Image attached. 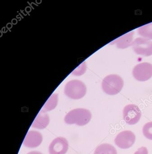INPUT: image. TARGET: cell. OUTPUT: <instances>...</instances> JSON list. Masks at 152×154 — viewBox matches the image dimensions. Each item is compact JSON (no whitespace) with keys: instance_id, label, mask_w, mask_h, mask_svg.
<instances>
[{"instance_id":"cell-1","label":"cell","mask_w":152,"mask_h":154,"mask_svg":"<svg viewBox=\"0 0 152 154\" xmlns=\"http://www.w3.org/2000/svg\"><path fill=\"white\" fill-rule=\"evenodd\" d=\"M92 118L90 112L87 109H76L69 112L64 118L66 124H76L79 126H83L88 124Z\"/></svg>"},{"instance_id":"cell-2","label":"cell","mask_w":152,"mask_h":154,"mask_svg":"<svg viewBox=\"0 0 152 154\" xmlns=\"http://www.w3.org/2000/svg\"><path fill=\"white\" fill-rule=\"evenodd\" d=\"M123 85V79L117 75H109L106 76L102 82V90L108 95L117 94L122 90Z\"/></svg>"},{"instance_id":"cell-3","label":"cell","mask_w":152,"mask_h":154,"mask_svg":"<svg viewBox=\"0 0 152 154\" xmlns=\"http://www.w3.org/2000/svg\"><path fill=\"white\" fill-rule=\"evenodd\" d=\"M86 88L83 83L77 80L70 81L65 88V94L69 98L78 100L86 94Z\"/></svg>"},{"instance_id":"cell-4","label":"cell","mask_w":152,"mask_h":154,"mask_svg":"<svg viewBox=\"0 0 152 154\" xmlns=\"http://www.w3.org/2000/svg\"><path fill=\"white\" fill-rule=\"evenodd\" d=\"M132 46L137 54L146 57L152 55V41L149 39L138 38L133 41Z\"/></svg>"},{"instance_id":"cell-5","label":"cell","mask_w":152,"mask_h":154,"mask_svg":"<svg viewBox=\"0 0 152 154\" xmlns=\"http://www.w3.org/2000/svg\"><path fill=\"white\" fill-rule=\"evenodd\" d=\"M133 75L139 82L147 81L152 77V64L148 63L138 64L133 69Z\"/></svg>"},{"instance_id":"cell-6","label":"cell","mask_w":152,"mask_h":154,"mask_svg":"<svg viewBox=\"0 0 152 154\" xmlns=\"http://www.w3.org/2000/svg\"><path fill=\"white\" fill-rule=\"evenodd\" d=\"M123 118L129 125L136 124L141 117V112L138 106L135 104H128L124 107L123 111Z\"/></svg>"},{"instance_id":"cell-7","label":"cell","mask_w":152,"mask_h":154,"mask_svg":"<svg viewBox=\"0 0 152 154\" xmlns=\"http://www.w3.org/2000/svg\"><path fill=\"white\" fill-rule=\"evenodd\" d=\"M135 136L130 131L126 130L120 132L115 139V143L121 149H128L133 146L135 141Z\"/></svg>"},{"instance_id":"cell-8","label":"cell","mask_w":152,"mask_h":154,"mask_svg":"<svg viewBox=\"0 0 152 154\" xmlns=\"http://www.w3.org/2000/svg\"><path fill=\"white\" fill-rule=\"evenodd\" d=\"M69 143L65 138L58 137L54 139L49 146V154H65Z\"/></svg>"},{"instance_id":"cell-9","label":"cell","mask_w":152,"mask_h":154,"mask_svg":"<svg viewBox=\"0 0 152 154\" xmlns=\"http://www.w3.org/2000/svg\"><path fill=\"white\" fill-rule=\"evenodd\" d=\"M42 141L43 136L40 132L36 131H29L24 139L23 144L27 147L33 148L38 146Z\"/></svg>"},{"instance_id":"cell-10","label":"cell","mask_w":152,"mask_h":154,"mask_svg":"<svg viewBox=\"0 0 152 154\" xmlns=\"http://www.w3.org/2000/svg\"><path fill=\"white\" fill-rule=\"evenodd\" d=\"M134 34V31L129 32L117 38L111 44H115L118 48L124 49L127 48L132 45Z\"/></svg>"},{"instance_id":"cell-11","label":"cell","mask_w":152,"mask_h":154,"mask_svg":"<svg viewBox=\"0 0 152 154\" xmlns=\"http://www.w3.org/2000/svg\"><path fill=\"white\" fill-rule=\"evenodd\" d=\"M49 116L46 112H40L32 124V127L38 129L45 128L49 124Z\"/></svg>"},{"instance_id":"cell-12","label":"cell","mask_w":152,"mask_h":154,"mask_svg":"<svg viewBox=\"0 0 152 154\" xmlns=\"http://www.w3.org/2000/svg\"><path fill=\"white\" fill-rule=\"evenodd\" d=\"M117 149L112 145L107 143L101 144L94 151V154H117Z\"/></svg>"},{"instance_id":"cell-13","label":"cell","mask_w":152,"mask_h":154,"mask_svg":"<svg viewBox=\"0 0 152 154\" xmlns=\"http://www.w3.org/2000/svg\"><path fill=\"white\" fill-rule=\"evenodd\" d=\"M57 103H58V95L57 94H53L46 102L40 112L46 113L47 112L52 110L56 107Z\"/></svg>"},{"instance_id":"cell-14","label":"cell","mask_w":152,"mask_h":154,"mask_svg":"<svg viewBox=\"0 0 152 154\" xmlns=\"http://www.w3.org/2000/svg\"><path fill=\"white\" fill-rule=\"evenodd\" d=\"M138 33L143 38L152 39V22L138 28Z\"/></svg>"},{"instance_id":"cell-15","label":"cell","mask_w":152,"mask_h":154,"mask_svg":"<svg viewBox=\"0 0 152 154\" xmlns=\"http://www.w3.org/2000/svg\"><path fill=\"white\" fill-rule=\"evenodd\" d=\"M143 133L147 138L152 140V122H147L144 125Z\"/></svg>"},{"instance_id":"cell-16","label":"cell","mask_w":152,"mask_h":154,"mask_svg":"<svg viewBox=\"0 0 152 154\" xmlns=\"http://www.w3.org/2000/svg\"><path fill=\"white\" fill-rule=\"evenodd\" d=\"M134 154H148L147 149L145 147H141Z\"/></svg>"},{"instance_id":"cell-17","label":"cell","mask_w":152,"mask_h":154,"mask_svg":"<svg viewBox=\"0 0 152 154\" xmlns=\"http://www.w3.org/2000/svg\"><path fill=\"white\" fill-rule=\"evenodd\" d=\"M27 154H43L42 153L38 151H31V152H29Z\"/></svg>"}]
</instances>
